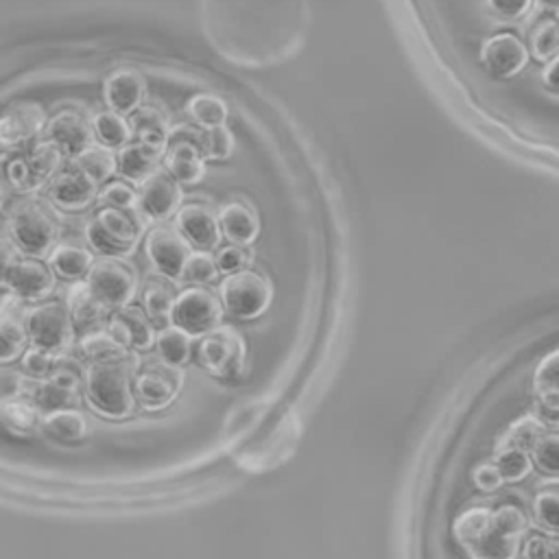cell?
<instances>
[{"instance_id":"d590c367","label":"cell","mask_w":559,"mask_h":559,"mask_svg":"<svg viewBox=\"0 0 559 559\" xmlns=\"http://www.w3.org/2000/svg\"><path fill=\"white\" fill-rule=\"evenodd\" d=\"M72 162L96 186L105 183L116 173V153L103 144H90L85 151L72 157Z\"/></svg>"},{"instance_id":"8fae6325","label":"cell","mask_w":559,"mask_h":559,"mask_svg":"<svg viewBox=\"0 0 559 559\" xmlns=\"http://www.w3.org/2000/svg\"><path fill=\"white\" fill-rule=\"evenodd\" d=\"M66 360L55 369L48 378H17V391L24 395L39 415L61 411V408H74L81 404V389H79V376L72 369L63 367Z\"/></svg>"},{"instance_id":"816d5d0a","label":"cell","mask_w":559,"mask_h":559,"mask_svg":"<svg viewBox=\"0 0 559 559\" xmlns=\"http://www.w3.org/2000/svg\"><path fill=\"white\" fill-rule=\"evenodd\" d=\"M472 483H474L476 489H480L485 493H493V491H498L504 485V480H502V476H500V472H498L493 461L478 463L472 469Z\"/></svg>"},{"instance_id":"4dcf8cb0","label":"cell","mask_w":559,"mask_h":559,"mask_svg":"<svg viewBox=\"0 0 559 559\" xmlns=\"http://www.w3.org/2000/svg\"><path fill=\"white\" fill-rule=\"evenodd\" d=\"M66 308L70 312L72 325L79 330H96V325L105 319V314L109 312L85 286V282H72L70 290H68V299H66Z\"/></svg>"},{"instance_id":"d6a6232c","label":"cell","mask_w":559,"mask_h":559,"mask_svg":"<svg viewBox=\"0 0 559 559\" xmlns=\"http://www.w3.org/2000/svg\"><path fill=\"white\" fill-rule=\"evenodd\" d=\"M175 286L170 284V280H148L142 293V304H144V314L148 317L153 328H166L170 325V308L175 304Z\"/></svg>"},{"instance_id":"30bf717a","label":"cell","mask_w":559,"mask_h":559,"mask_svg":"<svg viewBox=\"0 0 559 559\" xmlns=\"http://www.w3.org/2000/svg\"><path fill=\"white\" fill-rule=\"evenodd\" d=\"M24 328L28 343L33 347L68 354L74 341V325L66 304L61 301H44L24 312Z\"/></svg>"},{"instance_id":"52a82bcc","label":"cell","mask_w":559,"mask_h":559,"mask_svg":"<svg viewBox=\"0 0 559 559\" xmlns=\"http://www.w3.org/2000/svg\"><path fill=\"white\" fill-rule=\"evenodd\" d=\"M218 301L223 306V312L240 319L251 321L258 319L273 299V284L266 275L242 269L236 273H229L221 286H218Z\"/></svg>"},{"instance_id":"681fc988","label":"cell","mask_w":559,"mask_h":559,"mask_svg":"<svg viewBox=\"0 0 559 559\" xmlns=\"http://www.w3.org/2000/svg\"><path fill=\"white\" fill-rule=\"evenodd\" d=\"M214 262H216L218 273L229 275V273H236V271L249 269L251 253H249V249H247V247H242V245H234V242H231V245H225L223 249H218V253H216Z\"/></svg>"},{"instance_id":"8992f818","label":"cell","mask_w":559,"mask_h":559,"mask_svg":"<svg viewBox=\"0 0 559 559\" xmlns=\"http://www.w3.org/2000/svg\"><path fill=\"white\" fill-rule=\"evenodd\" d=\"M144 223L138 210L100 207L98 214L85 225V238L100 255L127 258L135 251Z\"/></svg>"},{"instance_id":"836d02e7","label":"cell","mask_w":559,"mask_h":559,"mask_svg":"<svg viewBox=\"0 0 559 559\" xmlns=\"http://www.w3.org/2000/svg\"><path fill=\"white\" fill-rule=\"evenodd\" d=\"M79 349L92 365L94 362H116V360H124L129 356L124 345L118 343L107 328H96V330L85 332L79 341Z\"/></svg>"},{"instance_id":"6da1fadb","label":"cell","mask_w":559,"mask_h":559,"mask_svg":"<svg viewBox=\"0 0 559 559\" xmlns=\"http://www.w3.org/2000/svg\"><path fill=\"white\" fill-rule=\"evenodd\" d=\"M308 22V0H201L207 41L245 68L275 66L295 55Z\"/></svg>"},{"instance_id":"5b68a950","label":"cell","mask_w":559,"mask_h":559,"mask_svg":"<svg viewBox=\"0 0 559 559\" xmlns=\"http://www.w3.org/2000/svg\"><path fill=\"white\" fill-rule=\"evenodd\" d=\"M9 238L17 251L28 258H48L59 238V221L48 207L37 199H22L7 214Z\"/></svg>"},{"instance_id":"2e32d148","label":"cell","mask_w":559,"mask_h":559,"mask_svg":"<svg viewBox=\"0 0 559 559\" xmlns=\"http://www.w3.org/2000/svg\"><path fill=\"white\" fill-rule=\"evenodd\" d=\"M46 109L37 100H13L0 111V148H20L44 133Z\"/></svg>"},{"instance_id":"ba28073f","label":"cell","mask_w":559,"mask_h":559,"mask_svg":"<svg viewBox=\"0 0 559 559\" xmlns=\"http://www.w3.org/2000/svg\"><path fill=\"white\" fill-rule=\"evenodd\" d=\"M83 282L90 288V293L107 310L129 306L140 284L135 266L124 258H111V255L96 258Z\"/></svg>"},{"instance_id":"7bdbcfd3","label":"cell","mask_w":559,"mask_h":559,"mask_svg":"<svg viewBox=\"0 0 559 559\" xmlns=\"http://www.w3.org/2000/svg\"><path fill=\"white\" fill-rule=\"evenodd\" d=\"M533 465H537L544 474L557 476L559 472V435L555 430H546L535 445L528 450Z\"/></svg>"},{"instance_id":"1f68e13d","label":"cell","mask_w":559,"mask_h":559,"mask_svg":"<svg viewBox=\"0 0 559 559\" xmlns=\"http://www.w3.org/2000/svg\"><path fill=\"white\" fill-rule=\"evenodd\" d=\"M94 262L92 251L79 245H68V242H57L52 251L48 253V266L55 275L68 280V282H81L85 280L90 266Z\"/></svg>"},{"instance_id":"ffe728a7","label":"cell","mask_w":559,"mask_h":559,"mask_svg":"<svg viewBox=\"0 0 559 559\" xmlns=\"http://www.w3.org/2000/svg\"><path fill=\"white\" fill-rule=\"evenodd\" d=\"M4 286L20 301H41L55 290V273L37 258H17L7 273Z\"/></svg>"},{"instance_id":"11a10c76","label":"cell","mask_w":559,"mask_h":559,"mask_svg":"<svg viewBox=\"0 0 559 559\" xmlns=\"http://www.w3.org/2000/svg\"><path fill=\"white\" fill-rule=\"evenodd\" d=\"M531 413H533L546 428H557V424H559V404H550V402L535 400Z\"/></svg>"},{"instance_id":"d6986e66","label":"cell","mask_w":559,"mask_h":559,"mask_svg":"<svg viewBox=\"0 0 559 559\" xmlns=\"http://www.w3.org/2000/svg\"><path fill=\"white\" fill-rule=\"evenodd\" d=\"M480 63L493 79H513L528 63V50L513 33H498L483 41Z\"/></svg>"},{"instance_id":"f6af8a7d","label":"cell","mask_w":559,"mask_h":559,"mask_svg":"<svg viewBox=\"0 0 559 559\" xmlns=\"http://www.w3.org/2000/svg\"><path fill=\"white\" fill-rule=\"evenodd\" d=\"M66 360V354H52L39 347H28L22 352V367L31 378H48Z\"/></svg>"},{"instance_id":"bcb514c9","label":"cell","mask_w":559,"mask_h":559,"mask_svg":"<svg viewBox=\"0 0 559 559\" xmlns=\"http://www.w3.org/2000/svg\"><path fill=\"white\" fill-rule=\"evenodd\" d=\"M218 277V269L214 258L207 251H192L181 269V277L183 282H192V284H212Z\"/></svg>"},{"instance_id":"4316f807","label":"cell","mask_w":559,"mask_h":559,"mask_svg":"<svg viewBox=\"0 0 559 559\" xmlns=\"http://www.w3.org/2000/svg\"><path fill=\"white\" fill-rule=\"evenodd\" d=\"M87 419L76 408H61L41 415L39 435L52 443L61 445H76L87 437Z\"/></svg>"},{"instance_id":"d4e9b609","label":"cell","mask_w":559,"mask_h":559,"mask_svg":"<svg viewBox=\"0 0 559 559\" xmlns=\"http://www.w3.org/2000/svg\"><path fill=\"white\" fill-rule=\"evenodd\" d=\"M216 218H218L221 236H225L234 245L249 247L251 242H255L260 234V218L255 210L242 201L225 203L216 214Z\"/></svg>"},{"instance_id":"ab89813d","label":"cell","mask_w":559,"mask_h":559,"mask_svg":"<svg viewBox=\"0 0 559 559\" xmlns=\"http://www.w3.org/2000/svg\"><path fill=\"white\" fill-rule=\"evenodd\" d=\"M535 400L559 404V352L552 349L544 356L533 373Z\"/></svg>"},{"instance_id":"7dc6e473","label":"cell","mask_w":559,"mask_h":559,"mask_svg":"<svg viewBox=\"0 0 559 559\" xmlns=\"http://www.w3.org/2000/svg\"><path fill=\"white\" fill-rule=\"evenodd\" d=\"M531 50L535 59L550 61L557 59V20H544L531 35Z\"/></svg>"},{"instance_id":"3957f363","label":"cell","mask_w":559,"mask_h":559,"mask_svg":"<svg viewBox=\"0 0 559 559\" xmlns=\"http://www.w3.org/2000/svg\"><path fill=\"white\" fill-rule=\"evenodd\" d=\"M61 162V151L46 140L20 155L0 153V210L9 214L22 199L35 197L59 173Z\"/></svg>"},{"instance_id":"e0dca14e","label":"cell","mask_w":559,"mask_h":559,"mask_svg":"<svg viewBox=\"0 0 559 559\" xmlns=\"http://www.w3.org/2000/svg\"><path fill=\"white\" fill-rule=\"evenodd\" d=\"M138 199V212L148 218L164 223L181 205V186L162 168L151 173L142 183L140 190L135 192Z\"/></svg>"},{"instance_id":"74e56055","label":"cell","mask_w":559,"mask_h":559,"mask_svg":"<svg viewBox=\"0 0 559 559\" xmlns=\"http://www.w3.org/2000/svg\"><path fill=\"white\" fill-rule=\"evenodd\" d=\"M92 131H94V138H98V142L111 151L131 142L129 120L111 109L98 111L92 118Z\"/></svg>"},{"instance_id":"484cf974","label":"cell","mask_w":559,"mask_h":559,"mask_svg":"<svg viewBox=\"0 0 559 559\" xmlns=\"http://www.w3.org/2000/svg\"><path fill=\"white\" fill-rule=\"evenodd\" d=\"M20 299L13 295H7L0 301V362H11L22 356V352L28 345L26 328H24V312L17 310Z\"/></svg>"},{"instance_id":"6f0895ef","label":"cell","mask_w":559,"mask_h":559,"mask_svg":"<svg viewBox=\"0 0 559 559\" xmlns=\"http://www.w3.org/2000/svg\"><path fill=\"white\" fill-rule=\"evenodd\" d=\"M537 2H539V7H544L548 11H557V7H559V0H537Z\"/></svg>"},{"instance_id":"f35d334b","label":"cell","mask_w":559,"mask_h":559,"mask_svg":"<svg viewBox=\"0 0 559 559\" xmlns=\"http://www.w3.org/2000/svg\"><path fill=\"white\" fill-rule=\"evenodd\" d=\"M188 114L190 118L203 127V129H214V127H223L227 122V116H229V109H227V103L214 94H194L190 100H188Z\"/></svg>"},{"instance_id":"f1b7e54d","label":"cell","mask_w":559,"mask_h":559,"mask_svg":"<svg viewBox=\"0 0 559 559\" xmlns=\"http://www.w3.org/2000/svg\"><path fill=\"white\" fill-rule=\"evenodd\" d=\"M39 411L20 393L0 400V426L15 437H31L39 430Z\"/></svg>"},{"instance_id":"60d3db41","label":"cell","mask_w":559,"mask_h":559,"mask_svg":"<svg viewBox=\"0 0 559 559\" xmlns=\"http://www.w3.org/2000/svg\"><path fill=\"white\" fill-rule=\"evenodd\" d=\"M533 520L535 526L542 528L546 535H557L559 531V491L557 483L546 485L544 489L537 491L533 500Z\"/></svg>"},{"instance_id":"603a6c76","label":"cell","mask_w":559,"mask_h":559,"mask_svg":"<svg viewBox=\"0 0 559 559\" xmlns=\"http://www.w3.org/2000/svg\"><path fill=\"white\" fill-rule=\"evenodd\" d=\"M175 225L179 234L199 249H212L221 242L218 218L205 203H188L179 205L175 212Z\"/></svg>"},{"instance_id":"9f6ffc18","label":"cell","mask_w":559,"mask_h":559,"mask_svg":"<svg viewBox=\"0 0 559 559\" xmlns=\"http://www.w3.org/2000/svg\"><path fill=\"white\" fill-rule=\"evenodd\" d=\"M557 66H559L557 59H550V61H546V68L542 72V79L550 92H557Z\"/></svg>"},{"instance_id":"e575fe53","label":"cell","mask_w":559,"mask_h":559,"mask_svg":"<svg viewBox=\"0 0 559 559\" xmlns=\"http://www.w3.org/2000/svg\"><path fill=\"white\" fill-rule=\"evenodd\" d=\"M159 362L170 367H183L192 356V336L181 332L175 325H166L155 334L153 343Z\"/></svg>"},{"instance_id":"83f0119b","label":"cell","mask_w":559,"mask_h":559,"mask_svg":"<svg viewBox=\"0 0 559 559\" xmlns=\"http://www.w3.org/2000/svg\"><path fill=\"white\" fill-rule=\"evenodd\" d=\"M164 157L162 151L144 144V142H127L124 146L118 148L116 153V170L133 181V183H142L151 173H155L159 168V159Z\"/></svg>"},{"instance_id":"cb8c5ba5","label":"cell","mask_w":559,"mask_h":559,"mask_svg":"<svg viewBox=\"0 0 559 559\" xmlns=\"http://www.w3.org/2000/svg\"><path fill=\"white\" fill-rule=\"evenodd\" d=\"M103 96L111 111L120 116L133 114L146 96V81L138 70H131V68L114 70L103 83Z\"/></svg>"},{"instance_id":"44dd1931","label":"cell","mask_w":559,"mask_h":559,"mask_svg":"<svg viewBox=\"0 0 559 559\" xmlns=\"http://www.w3.org/2000/svg\"><path fill=\"white\" fill-rule=\"evenodd\" d=\"M96 194H98V186L76 166L63 173H57L48 183L50 203L63 212L87 210L96 201Z\"/></svg>"},{"instance_id":"db71d44e","label":"cell","mask_w":559,"mask_h":559,"mask_svg":"<svg viewBox=\"0 0 559 559\" xmlns=\"http://www.w3.org/2000/svg\"><path fill=\"white\" fill-rule=\"evenodd\" d=\"M20 258V251L15 249V245L11 242V238L0 236V286H4L7 273L11 269V264Z\"/></svg>"},{"instance_id":"ac0fdd59","label":"cell","mask_w":559,"mask_h":559,"mask_svg":"<svg viewBox=\"0 0 559 559\" xmlns=\"http://www.w3.org/2000/svg\"><path fill=\"white\" fill-rule=\"evenodd\" d=\"M44 140L55 144L63 157H76L81 151L94 144L92 122L79 109H61L48 118Z\"/></svg>"},{"instance_id":"b9f144b4","label":"cell","mask_w":559,"mask_h":559,"mask_svg":"<svg viewBox=\"0 0 559 559\" xmlns=\"http://www.w3.org/2000/svg\"><path fill=\"white\" fill-rule=\"evenodd\" d=\"M493 463H496L504 483H520L533 472V461H531L528 452L518 450V448L496 450Z\"/></svg>"},{"instance_id":"5bb4252c","label":"cell","mask_w":559,"mask_h":559,"mask_svg":"<svg viewBox=\"0 0 559 559\" xmlns=\"http://www.w3.org/2000/svg\"><path fill=\"white\" fill-rule=\"evenodd\" d=\"M166 173L181 186L199 183L205 175V157L201 153V133L179 127L170 129L164 151Z\"/></svg>"},{"instance_id":"7a4b0ae2","label":"cell","mask_w":559,"mask_h":559,"mask_svg":"<svg viewBox=\"0 0 559 559\" xmlns=\"http://www.w3.org/2000/svg\"><path fill=\"white\" fill-rule=\"evenodd\" d=\"M528 518L515 504H487L461 511L452 522V537L467 559H518Z\"/></svg>"},{"instance_id":"277c9868","label":"cell","mask_w":559,"mask_h":559,"mask_svg":"<svg viewBox=\"0 0 559 559\" xmlns=\"http://www.w3.org/2000/svg\"><path fill=\"white\" fill-rule=\"evenodd\" d=\"M85 395L96 415L116 421L131 417L138 404L124 360L90 365L85 371Z\"/></svg>"},{"instance_id":"f5cc1de1","label":"cell","mask_w":559,"mask_h":559,"mask_svg":"<svg viewBox=\"0 0 559 559\" xmlns=\"http://www.w3.org/2000/svg\"><path fill=\"white\" fill-rule=\"evenodd\" d=\"M533 0H487V7L504 20H518L524 17L531 11Z\"/></svg>"},{"instance_id":"f546056e","label":"cell","mask_w":559,"mask_h":559,"mask_svg":"<svg viewBox=\"0 0 559 559\" xmlns=\"http://www.w3.org/2000/svg\"><path fill=\"white\" fill-rule=\"evenodd\" d=\"M129 129H131V138H135L138 142H144L157 151H166L168 144V133H170V122L164 116V111H159L157 107H138L131 114L129 120Z\"/></svg>"},{"instance_id":"c3c4849f","label":"cell","mask_w":559,"mask_h":559,"mask_svg":"<svg viewBox=\"0 0 559 559\" xmlns=\"http://www.w3.org/2000/svg\"><path fill=\"white\" fill-rule=\"evenodd\" d=\"M96 199L103 207H118V210H138L135 190L124 181H111L103 190H98Z\"/></svg>"},{"instance_id":"ee69618b","label":"cell","mask_w":559,"mask_h":559,"mask_svg":"<svg viewBox=\"0 0 559 559\" xmlns=\"http://www.w3.org/2000/svg\"><path fill=\"white\" fill-rule=\"evenodd\" d=\"M201 153L205 159L212 162H225L234 153V135L227 124L207 129L201 135Z\"/></svg>"},{"instance_id":"f907efd6","label":"cell","mask_w":559,"mask_h":559,"mask_svg":"<svg viewBox=\"0 0 559 559\" xmlns=\"http://www.w3.org/2000/svg\"><path fill=\"white\" fill-rule=\"evenodd\" d=\"M524 559H559L557 535H533L524 544Z\"/></svg>"},{"instance_id":"9a60e30c","label":"cell","mask_w":559,"mask_h":559,"mask_svg":"<svg viewBox=\"0 0 559 559\" xmlns=\"http://www.w3.org/2000/svg\"><path fill=\"white\" fill-rule=\"evenodd\" d=\"M144 251L153 269L175 282L181 277V269L192 253V245L173 225H157L146 234Z\"/></svg>"},{"instance_id":"9c48e42d","label":"cell","mask_w":559,"mask_h":559,"mask_svg":"<svg viewBox=\"0 0 559 559\" xmlns=\"http://www.w3.org/2000/svg\"><path fill=\"white\" fill-rule=\"evenodd\" d=\"M197 358L210 376L221 380H236L245 371L247 341L236 328L218 325L201 336Z\"/></svg>"},{"instance_id":"7402d4cb","label":"cell","mask_w":559,"mask_h":559,"mask_svg":"<svg viewBox=\"0 0 559 559\" xmlns=\"http://www.w3.org/2000/svg\"><path fill=\"white\" fill-rule=\"evenodd\" d=\"M107 330L114 334L118 343L124 345L127 352H148L155 343V328L140 306H122L116 308L107 321Z\"/></svg>"},{"instance_id":"7c38bea8","label":"cell","mask_w":559,"mask_h":559,"mask_svg":"<svg viewBox=\"0 0 559 559\" xmlns=\"http://www.w3.org/2000/svg\"><path fill=\"white\" fill-rule=\"evenodd\" d=\"M183 382H186L183 367H170L155 360V362H144L135 371L131 380V389H133L135 402H140L144 411L157 413L168 408L179 397Z\"/></svg>"},{"instance_id":"8d00e7d4","label":"cell","mask_w":559,"mask_h":559,"mask_svg":"<svg viewBox=\"0 0 559 559\" xmlns=\"http://www.w3.org/2000/svg\"><path fill=\"white\" fill-rule=\"evenodd\" d=\"M548 428L533 415V413H526V415H520L518 419H513L507 430L502 432L496 450L500 448H518V450H524L528 452L535 441L546 432Z\"/></svg>"},{"instance_id":"4fadbf2b","label":"cell","mask_w":559,"mask_h":559,"mask_svg":"<svg viewBox=\"0 0 559 559\" xmlns=\"http://www.w3.org/2000/svg\"><path fill=\"white\" fill-rule=\"evenodd\" d=\"M223 321V306L205 288H188L175 297L170 308V325L179 328L192 338H201Z\"/></svg>"}]
</instances>
